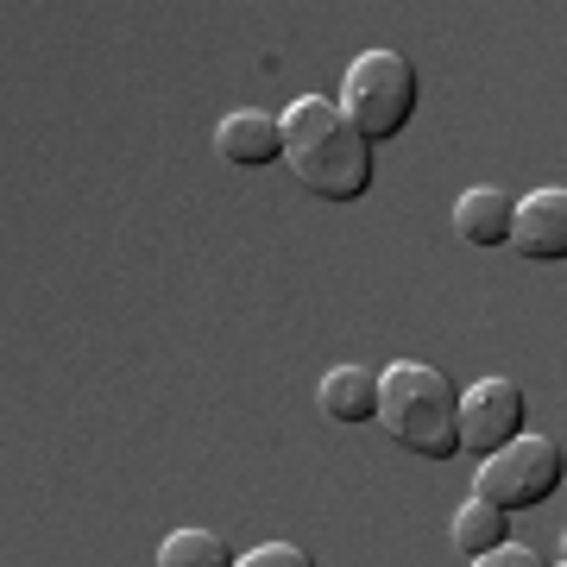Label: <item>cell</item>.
Segmentation results:
<instances>
[{
  "instance_id": "cell-1",
  "label": "cell",
  "mask_w": 567,
  "mask_h": 567,
  "mask_svg": "<svg viewBox=\"0 0 567 567\" xmlns=\"http://www.w3.org/2000/svg\"><path fill=\"white\" fill-rule=\"evenodd\" d=\"M284 164L322 203H360L372 189V140L322 95L284 107Z\"/></svg>"
},
{
  "instance_id": "cell-2",
  "label": "cell",
  "mask_w": 567,
  "mask_h": 567,
  "mask_svg": "<svg viewBox=\"0 0 567 567\" xmlns=\"http://www.w3.org/2000/svg\"><path fill=\"white\" fill-rule=\"evenodd\" d=\"M379 429L416 461L461 454V391L423 360H391L379 372Z\"/></svg>"
},
{
  "instance_id": "cell-3",
  "label": "cell",
  "mask_w": 567,
  "mask_h": 567,
  "mask_svg": "<svg viewBox=\"0 0 567 567\" xmlns=\"http://www.w3.org/2000/svg\"><path fill=\"white\" fill-rule=\"evenodd\" d=\"M423 102V82H416V63H404L398 51H360L347 63V82H341V114L360 126L365 140H398L410 126Z\"/></svg>"
},
{
  "instance_id": "cell-4",
  "label": "cell",
  "mask_w": 567,
  "mask_h": 567,
  "mask_svg": "<svg viewBox=\"0 0 567 567\" xmlns=\"http://www.w3.org/2000/svg\"><path fill=\"white\" fill-rule=\"evenodd\" d=\"M561 442H548V435H517L511 447H498V454H486L480 461V498L486 505H498L505 517H517V511H536L548 505L555 492H561Z\"/></svg>"
},
{
  "instance_id": "cell-5",
  "label": "cell",
  "mask_w": 567,
  "mask_h": 567,
  "mask_svg": "<svg viewBox=\"0 0 567 567\" xmlns=\"http://www.w3.org/2000/svg\"><path fill=\"white\" fill-rule=\"evenodd\" d=\"M529 423V398L517 379H480L461 391V454H498L524 435Z\"/></svg>"
},
{
  "instance_id": "cell-6",
  "label": "cell",
  "mask_w": 567,
  "mask_h": 567,
  "mask_svg": "<svg viewBox=\"0 0 567 567\" xmlns=\"http://www.w3.org/2000/svg\"><path fill=\"white\" fill-rule=\"evenodd\" d=\"M511 246L536 265H561L567 259V183H548V189H529L517 203V221H511Z\"/></svg>"
},
{
  "instance_id": "cell-7",
  "label": "cell",
  "mask_w": 567,
  "mask_h": 567,
  "mask_svg": "<svg viewBox=\"0 0 567 567\" xmlns=\"http://www.w3.org/2000/svg\"><path fill=\"white\" fill-rule=\"evenodd\" d=\"M215 152L240 171H259V164L284 158V114H265V107H234L221 126H215Z\"/></svg>"
},
{
  "instance_id": "cell-8",
  "label": "cell",
  "mask_w": 567,
  "mask_h": 567,
  "mask_svg": "<svg viewBox=\"0 0 567 567\" xmlns=\"http://www.w3.org/2000/svg\"><path fill=\"white\" fill-rule=\"evenodd\" d=\"M511 221H517V203H511L505 189H492V183L466 189L461 203H454V234L466 246H511Z\"/></svg>"
},
{
  "instance_id": "cell-9",
  "label": "cell",
  "mask_w": 567,
  "mask_h": 567,
  "mask_svg": "<svg viewBox=\"0 0 567 567\" xmlns=\"http://www.w3.org/2000/svg\"><path fill=\"white\" fill-rule=\"evenodd\" d=\"M322 416H334V423H379V372L372 365H334L322 379Z\"/></svg>"
},
{
  "instance_id": "cell-10",
  "label": "cell",
  "mask_w": 567,
  "mask_h": 567,
  "mask_svg": "<svg viewBox=\"0 0 567 567\" xmlns=\"http://www.w3.org/2000/svg\"><path fill=\"white\" fill-rule=\"evenodd\" d=\"M447 536H454V548H461L466 561H480V555H492V548L511 543V517L498 505H486L480 492L466 498L461 511H454V524H447Z\"/></svg>"
},
{
  "instance_id": "cell-11",
  "label": "cell",
  "mask_w": 567,
  "mask_h": 567,
  "mask_svg": "<svg viewBox=\"0 0 567 567\" xmlns=\"http://www.w3.org/2000/svg\"><path fill=\"white\" fill-rule=\"evenodd\" d=\"M240 555H227V543L215 529H177L158 543V567H234Z\"/></svg>"
},
{
  "instance_id": "cell-12",
  "label": "cell",
  "mask_w": 567,
  "mask_h": 567,
  "mask_svg": "<svg viewBox=\"0 0 567 567\" xmlns=\"http://www.w3.org/2000/svg\"><path fill=\"white\" fill-rule=\"evenodd\" d=\"M234 567H316V555L297 543H259V548H246Z\"/></svg>"
},
{
  "instance_id": "cell-13",
  "label": "cell",
  "mask_w": 567,
  "mask_h": 567,
  "mask_svg": "<svg viewBox=\"0 0 567 567\" xmlns=\"http://www.w3.org/2000/svg\"><path fill=\"white\" fill-rule=\"evenodd\" d=\"M473 567H548L536 548H524V543H505V548H492V555H480Z\"/></svg>"
},
{
  "instance_id": "cell-14",
  "label": "cell",
  "mask_w": 567,
  "mask_h": 567,
  "mask_svg": "<svg viewBox=\"0 0 567 567\" xmlns=\"http://www.w3.org/2000/svg\"><path fill=\"white\" fill-rule=\"evenodd\" d=\"M561 567H567V529H561Z\"/></svg>"
}]
</instances>
